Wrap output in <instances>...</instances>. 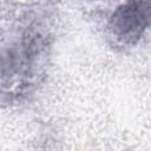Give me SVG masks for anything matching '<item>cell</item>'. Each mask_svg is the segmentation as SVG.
I'll list each match as a JSON object with an SVG mask.
<instances>
[{
    "mask_svg": "<svg viewBox=\"0 0 151 151\" xmlns=\"http://www.w3.org/2000/svg\"><path fill=\"white\" fill-rule=\"evenodd\" d=\"M41 22H19L0 34V103L27 100L46 77L52 40Z\"/></svg>",
    "mask_w": 151,
    "mask_h": 151,
    "instance_id": "obj_1",
    "label": "cell"
},
{
    "mask_svg": "<svg viewBox=\"0 0 151 151\" xmlns=\"http://www.w3.org/2000/svg\"><path fill=\"white\" fill-rule=\"evenodd\" d=\"M150 21L147 1L126 2L117 7L107 21V39L116 48H130L144 35Z\"/></svg>",
    "mask_w": 151,
    "mask_h": 151,
    "instance_id": "obj_2",
    "label": "cell"
}]
</instances>
